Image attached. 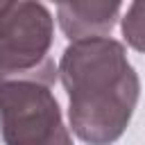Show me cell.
<instances>
[{
    "mask_svg": "<svg viewBox=\"0 0 145 145\" xmlns=\"http://www.w3.org/2000/svg\"><path fill=\"white\" fill-rule=\"evenodd\" d=\"M120 2H61L57 7V18L61 32L75 41L106 39L118 20Z\"/></svg>",
    "mask_w": 145,
    "mask_h": 145,
    "instance_id": "obj_4",
    "label": "cell"
},
{
    "mask_svg": "<svg viewBox=\"0 0 145 145\" xmlns=\"http://www.w3.org/2000/svg\"><path fill=\"white\" fill-rule=\"evenodd\" d=\"M70 100V127L88 145L116 143L136 109L140 82L122 43L88 39L70 43L57 68Z\"/></svg>",
    "mask_w": 145,
    "mask_h": 145,
    "instance_id": "obj_1",
    "label": "cell"
},
{
    "mask_svg": "<svg viewBox=\"0 0 145 145\" xmlns=\"http://www.w3.org/2000/svg\"><path fill=\"white\" fill-rule=\"evenodd\" d=\"M122 36L134 50L145 52V2H131L127 7L122 16Z\"/></svg>",
    "mask_w": 145,
    "mask_h": 145,
    "instance_id": "obj_5",
    "label": "cell"
},
{
    "mask_svg": "<svg viewBox=\"0 0 145 145\" xmlns=\"http://www.w3.org/2000/svg\"><path fill=\"white\" fill-rule=\"evenodd\" d=\"M52 16L41 2L0 5V75H25L43 66L52 45Z\"/></svg>",
    "mask_w": 145,
    "mask_h": 145,
    "instance_id": "obj_3",
    "label": "cell"
},
{
    "mask_svg": "<svg viewBox=\"0 0 145 145\" xmlns=\"http://www.w3.org/2000/svg\"><path fill=\"white\" fill-rule=\"evenodd\" d=\"M57 66L48 59L25 75H0V131L5 145H72L52 95Z\"/></svg>",
    "mask_w": 145,
    "mask_h": 145,
    "instance_id": "obj_2",
    "label": "cell"
}]
</instances>
